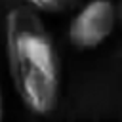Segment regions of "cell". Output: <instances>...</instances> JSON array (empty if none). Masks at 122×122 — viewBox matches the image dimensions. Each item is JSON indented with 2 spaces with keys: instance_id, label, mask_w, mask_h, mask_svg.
<instances>
[{
  "instance_id": "6da1fadb",
  "label": "cell",
  "mask_w": 122,
  "mask_h": 122,
  "mask_svg": "<svg viewBox=\"0 0 122 122\" xmlns=\"http://www.w3.org/2000/svg\"><path fill=\"white\" fill-rule=\"evenodd\" d=\"M6 50L11 82L25 107L48 114L57 107L61 65L51 34L29 6L11 8L6 15Z\"/></svg>"
},
{
  "instance_id": "7a4b0ae2",
  "label": "cell",
  "mask_w": 122,
  "mask_h": 122,
  "mask_svg": "<svg viewBox=\"0 0 122 122\" xmlns=\"http://www.w3.org/2000/svg\"><path fill=\"white\" fill-rule=\"evenodd\" d=\"M116 6L112 0L88 2L69 25V40L76 50H93L114 30Z\"/></svg>"
},
{
  "instance_id": "3957f363",
  "label": "cell",
  "mask_w": 122,
  "mask_h": 122,
  "mask_svg": "<svg viewBox=\"0 0 122 122\" xmlns=\"http://www.w3.org/2000/svg\"><path fill=\"white\" fill-rule=\"evenodd\" d=\"M32 10L46 11V13H63L76 6L78 0H27Z\"/></svg>"
},
{
  "instance_id": "277c9868",
  "label": "cell",
  "mask_w": 122,
  "mask_h": 122,
  "mask_svg": "<svg viewBox=\"0 0 122 122\" xmlns=\"http://www.w3.org/2000/svg\"><path fill=\"white\" fill-rule=\"evenodd\" d=\"M4 116V99H2V92H0V120Z\"/></svg>"
}]
</instances>
